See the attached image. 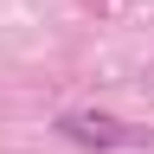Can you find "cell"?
Wrapping results in <instances>:
<instances>
[{"instance_id":"6da1fadb","label":"cell","mask_w":154,"mask_h":154,"mask_svg":"<svg viewBox=\"0 0 154 154\" xmlns=\"http://www.w3.org/2000/svg\"><path fill=\"white\" fill-rule=\"evenodd\" d=\"M58 128H64L77 148H135V141H148L141 128L116 122V116H103V109H71V116H58Z\"/></svg>"}]
</instances>
